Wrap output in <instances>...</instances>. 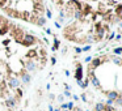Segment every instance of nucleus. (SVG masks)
<instances>
[{
  "mask_svg": "<svg viewBox=\"0 0 122 111\" xmlns=\"http://www.w3.org/2000/svg\"><path fill=\"white\" fill-rule=\"evenodd\" d=\"M106 95H108V99H109V101H113V102H114L115 99L119 97V94L117 93V91H114V90H113V91H109V93H106Z\"/></svg>",
  "mask_w": 122,
  "mask_h": 111,
  "instance_id": "6",
  "label": "nucleus"
},
{
  "mask_svg": "<svg viewBox=\"0 0 122 111\" xmlns=\"http://www.w3.org/2000/svg\"><path fill=\"white\" fill-rule=\"evenodd\" d=\"M54 111H60V108H55V110H54Z\"/></svg>",
  "mask_w": 122,
  "mask_h": 111,
  "instance_id": "33",
  "label": "nucleus"
},
{
  "mask_svg": "<svg viewBox=\"0 0 122 111\" xmlns=\"http://www.w3.org/2000/svg\"><path fill=\"white\" fill-rule=\"evenodd\" d=\"M74 16H75V18H76V20H80V18L83 17V12H81L80 9H78V10H75Z\"/></svg>",
  "mask_w": 122,
  "mask_h": 111,
  "instance_id": "9",
  "label": "nucleus"
},
{
  "mask_svg": "<svg viewBox=\"0 0 122 111\" xmlns=\"http://www.w3.org/2000/svg\"><path fill=\"white\" fill-rule=\"evenodd\" d=\"M46 33H47V34H51V33H53V31H51V30H50V29H46Z\"/></svg>",
  "mask_w": 122,
  "mask_h": 111,
  "instance_id": "32",
  "label": "nucleus"
},
{
  "mask_svg": "<svg viewBox=\"0 0 122 111\" xmlns=\"http://www.w3.org/2000/svg\"><path fill=\"white\" fill-rule=\"evenodd\" d=\"M95 110L104 111V110H105V104H104V103H97V104H96V108H95Z\"/></svg>",
  "mask_w": 122,
  "mask_h": 111,
  "instance_id": "12",
  "label": "nucleus"
},
{
  "mask_svg": "<svg viewBox=\"0 0 122 111\" xmlns=\"http://www.w3.org/2000/svg\"><path fill=\"white\" fill-rule=\"evenodd\" d=\"M75 52H76V54H80V52H81V49H79V47H76V49H75Z\"/></svg>",
  "mask_w": 122,
  "mask_h": 111,
  "instance_id": "25",
  "label": "nucleus"
},
{
  "mask_svg": "<svg viewBox=\"0 0 122 111\" xmlns=\"http://www.w3.org/2000/svg\"><path fill=\"white\" fill-rule=\"evenodd\" d=\"M92 62H93L92 65H93V68H95V67H99V65L101 64V59H99V58H97V59H93Z\"/></svg>",
  "mask_w": 122,
  "mask_h": 111,
  "instance_id": "11",
  "label": "nucleus"
},
{
  "mask_svg": "<svg viewBox=\"0 0 122 111\" xmlns=\"http://www.w3.org/2000/svg\"><path fill=\"white\" fill-rule=\"evenodd\" d=\"M54 42H55V43H54V46H53V47H54V49H58V47H59V41H58V39H56L55 38V41H54Z\"/></svg>",
  "mask_w": 122,
  "mask_h": 111,
  "instance_id": "20",
  "label": "nucleus"
},
{
  "mask_svg": "<svg viewBox=\"0 0 122 111\" xmlns=\"http://www.w3.org/2000/svg\"><path fill=\"white\" fill-rule=\"evenodd\" d=\"M95 111H99V110H95Z\"/></svg>",
  "mask_w": 122,
  "mask_h": 111,
  "instance_id": "36",
  "label": "nucleus"
},
{
  "mask_svg": "<svg viewBox=\"0 0 122 111\" xmlns=\"http://www.w3.org/2000/svg\"><path fill=\"white\" fill-rule=\"evenodd\" d=\"M113 111H118V110H113Z\"/></svg>",
  "mask_w": 122,
  "mask_h": 111,
  "instance_id": "34",
  "label": "nucleus"
},
{
  "mask_svg": "<svg viewBox=\"0 0 122 111\" xmlns=\"http://www.w3.org/2000/svg\"><path fill=\"white\" fill-rule=\"evenodd\" d=\"M113 103H115L117 106H122V97H118L114 102H113Z\"/></svg>",
  "mask_w": 122,
  "mask_h": 111,
  "instance_id": "16",
  "label": "nucleus"
},
{
  "mask_svg": "<svg viewBox=\"0 0 122 111\" xmlns=\"http://www.w3.org/2000/svg\"><path fill=\"white\" fill-rule=\"evenodd\" d=\"M89 50H91V46H85V47H83V49H81V51H89Z\"/></svg>",
  "mask_w": 122,
  "mask_h": 111,
  "instance_id": "21",
  "label": "nucleus"
},
{
  "mask_svg": "<svg viewBox=\"0 0 122 111\" xmlns=\"http://www.w3.org/2000/svg\"><path fill=\"white\" fill-rule=\"evenodd\" d=\"M1 1H5V0H1Z\"/></svg>",
  "mask_w": 122,
  "mask_h": 111,
  "instance_id": "35",
  "label": "nucleus"
},
{
  "mask_svg": "<svg viewBox=\"0 0 122 111\" xmlns=\"http://www.w3.org/2000/svg\"><path fill=\"white\" fill-rule=\"evenodd\" d=\"M58 101H59V102H63V95H59V97H58Z\"/></svg>",
  "mask_w": 122,
  "mask_h": 111,
  "instance_id": "28",
  "label": "nucleus"
},
{
  "mask_svg": "<svg viewBox=\"0 0 122 111\" xmlns=\"http://www.w3.org/2000/svg\"><path fill=\"white\" fill-rule=\"evenodd\" d=\"M91 82L93 84V86H96V88H99L100 86V81H99V78L96 77V76L92 75V77H91Z\"/></svg>",
  "mask_w": 122,
  "mask_h": 111,
  "instance_id": "8",
  "label": "nucleus"
},
{
  "mask_svg": "<svg viewBox=\"0 0 122 111\" xmlns=\"http://www.w3.org/2000/svg\"><path fill=\"white\" fill-rule=\"evenodd\" d=\"M81 99H83V102H87V97H85V94H81Z\"/></svg>",
  "mask_w": 122,
  "mask_h": 111,
  "instance_id": "26",
  "label": "nucleus"
},
{
  "mask_svg": "<svg viewBox=\"0 0 122 111\" xmlns=\"http://www.w3.org/2000/svg\"><path fill=\"white\" fill-rule=\"evenodd\" d=\"M45 24H46V20L43 18V17H40L38 21H37V25H40V26H45Z\"/></svg>",
  "mask_w": 122,
  "mask_h": 111,
  "instance_id": "13",
  "label": "nucleus"
},
{
  "mask_svg": "<svg viewBox=\"0 0 122 111\" xmlns=\"http://www.w3.org/2000/svg\"><path fill=\"white\" fill-rule=\"evenodd\" d=\"M63 95H66V97H71V93H70L68 90H66V91H64V94H63Z\"/></svg>",
  "mask_w": 122,
  "mask_h": 111,
  "instance_id": "23",
  "label": "nucleus"
},
{
  "mask_svg": "<svg viewBox=\"0 0 122 111\" xmlns=\"http://www.w3.org/2000/svg\"><path fill=\"white\" fill-rule=\"evenodd\" d=\"M9 86L12 89H18L20 88V81L17 80V78H15V77H12L9 80Z\"/></svg>",
  "mask_w": 122,
  "mask_h": 111,
  "instance_id": "4",
  "label": "nucleus"
},
{
  "mask_svg": "<svg viewBox=\"0 0 122 111\" xmlns=\"http://www.w3.org/2000/svg\"><path fill=\"white\" fill-rule=\"evenodd\" d=\"M5 104H7L9 108H13L15 106H16V99H15L13 97H9L7 101H5Z\"/></svg>",
  "mask_w": 122,
  "mask_h": 111,
  "instance_id": "7",
  "label": "nucleus"
},
{
  "mask_svg": "<svg viewBox=\"0 0 122 111\" xmlns=\"http://www.w3.org/2000/svg\"><path fill=\"white\" fill-rule=\"evenodd\" d=\"M74 108V102H68V103H67V110H72Z\"/></svg>",
  "mask_w": 122,
  "mask_h": 111,
  "instance_id": "19",
  "label": "nucleus"
},
{
  "mask_svg": "<svg viewBox=\"0 0 122 111\" xmlns=\"http://www.w3.org/2000/svg\"><path fill=\"white\" fill-rule=\"evenodd\" d=\"M24 45H26V46H29V45H33L34 42H36V38H34V35H30V34H25L24 35Z\"/></svg>",
  "mask_w": 122,
  "mask_h": 111,
  "instance_id": "1",
  "label": "nucleus"
},
{
  "mask_svg": "<svg viewBox=\"0 0 122 111\" xmlns=\"http://www.w3.org/2000/svg\"><path fill=\"white\" fill-rule=\"evenodd\" d=\"M117 13H118L119 17H122V5H118V7H117Z\"/></svg>",
  "mask_w": 122,
  "mask_h": 111,
  "instance_id": "18",
  "label": "nucleus"
},
{
  "mask_svg": "<svg viewBox=\"0 0 122 111\" xmlns=\"http://www.w3.org/2000/svg\"><path fill=\"white\" fill-rule=\"evenodd\" d=\"M75 78H76V81H81V78H83V67L81 65H78L76 72H75Z\"/></svg>",
  "mask_w": 122,
  "mask_h": 111,
  "instance_id": "3",
  "label": "nucleus"
},
{
  "mask_svg": "<svg viewBox=\"0 0 122 111\" xmlns=\"http://www.w3.org/2000/svg\"><path fill=\"white\" fill-rule=\"evenodd\" d=\"M113 52H114L115 55H121L122 54V47H117V49L113 50Z\"/></svg>",
  "mask_w": 122,
  "mask_h": 111,
  "instance_id": "15",
  "label": "nucleus"
},
{
  "mask_svg": "<svg viewBox=\"0 0 122 111\" xmlns=\"http://www.w3.org/2000/svg\"><path fill=\"white\" fill-rule=\"evenodd\" d=\"M87 111H88V110H87Z\"/></svg>",
  "mask_w": 122,
  "mask_h": 111,
  "instance_id": "38",
  "label": "nucleus"
},
{
  "mask_svg": "<svg viewBox=\"0 0 122 111\" xmlns=\"http://www.w3.org/2000/svg\"><path fill=\"white\" fill-rule=\"evenodd\" d=\"M104 33H105V30H104V29H100L99 31H97V38L101 39L102 37H104Z\"/></svg>",
  "mask_w": 122,
  "mask_h": 111,
  "instance_id": "14",
  "label": "nucleus"
},
{
  "mask_svg": "<svg viewBox=\"0 0 122 111\" xmlns=\"http://www.w3.org/2000/svg\"><path fill=\"white\" fill-rule=\"evenodd\" d=\"M25 68H26L28 72H33V71H36V69H37V64L33 62V60H29V62L25 64Z\"/></svg>",
  "mask_w": 122,
  "mask_h": 111,
  "instance_id": "2",
  "label": "nucleus"
},
{
  "mask_svg": "<svg viewBox=\"0 0 122 111\" xmlns=\"http://www.w3.org/2000/svg\"><path fill=\"white\" fill-rule=\"evenodd\" d=\"M78 84H79V86H80V88H83V89H85L87 85H88L87 82H83V81H78Z\"/></svg>",
  "mask_w": 122,
  "mask_h": 111,
  "instance_id": "17",
  "label": "nucleus"
},
{
  "mask_svg": "<svg viewBox=\"0 0 122 111\" xmlns=\"http://www.w3.org/2000/svg\"><path fill=\"white\" fill-rule=\"evenodd\" d=\"M32 81V76L29 73H21V82L22 84H29Z\"/></svg>",
  "mask_w": 122,
  "mask_h": 111,
  "instance_id": "5",
  "label": "nucleus"
},
{
  "mask_svg": "<svg viewBox=\"0 0 122 111\" xmlns=\"http://www.w3.org/2000/svg\"><path fill=\"white\" fill-rule=\"evenodd\" d=\"M46 16L49 17V18H51V16H53V14H51V12H50V10H47V12H46Z\"/></svg>",
  "mask_w": 122,
  "mask_h": 111,
  "instance_id": "24",
  "label": "nucleus"
},
{
  "mask_svg": "<svg viewBox=\"0 0 122 111\" xmlns=\"http://www.w3.org/2000/svg\"><path fill=\"white\" fill-rule=\"evenodd\" d=\"M49 111H54V107L51 106V104H49Z\"/></svg>",
  "mask_w": 122,
  "mask_h": 111,
  "instance_id": "30",
  "label": "nucleus"
},
{
  "mask_svg": "<svg viewBox=\"0 0 122 111\" xmlns=\"http://www.w3.org/2000/svg\"><path fill=\"white\" fill-rule=\"evenodd\" d=\"M91 60H92V58H91V56H87V58H85V62H91Z\"/></svg>",
  "mask_w": 122,
  "mask_h": 111,
  "instance_id": "29",
  "label": "nucleus"
},
{
  "mask_svg": "<svg viewBox=\"0 0 122 111\" xmlns=\"http://www.w3.org/2000/svg\"><path fill=\"white\" fill-rule=\"evenodd\" d=\"M112 62L114 63V64H118V65L122 64V60L119 58H117V56H113V58H112Z\"/></svg>",
  "mask_w": 122,
  "mask_h": 111,
  "instance_id": "10",
  "label": "nucleus"
},
{
  "mask_svg": "<svg viewBox=\"0 0 122 111\" xmlns=\"http://www.w3.org/2000/svg\"><path fill=\"white\" fill-rule=\"evenodd\" d=\"M56 63V59L55 58H51V64H55Z\"/></svg>",
  "mask_w": 122,
  "mask_h": 111,
  "instance_id": "27",
  "label": "nucleus"
},
{
  "mask_svg": "<svg viewBox=\"0 0 122 111\" xmlns=\"http://www.w3.org/2000/svg\"><path fill=\"white\" fill-rule=\"evenodd\" d=\"M60 108H63V110H67V103H62V104H60Z\"/></svg>",
  "mask_w": 122,
  "mask_h": 111,
  "instance_id": "22",
  "label": "nucleus"
},
{
  "mask_svg": "<svg viewBox=\"0 0 122 111\" xmlns=\"http://www.w3.org/2000/svg\"><path fill=\"white\" fill-rule=\"evenodd\" d=\"M64 111H68V110H64Z\"/></svg>",
  "mask_w": 122,
  "mask_h": 111,
  "instance_id": "37",
  "label": "nucleus"
},
{
  "mask_svg": "<svg viewBox=\"0 0 122 111\" xmlns=\"http://www.w3.org/2000/svg\"><path fill=\"white\" fill-rule=\"evenodd\" d=\"M72 98H74V99H75V101H78V99H79V97H78V95H76V94H75V95H74V97H72Z\"/></svg>",
  "mask_w": 122,
  "mask_h": 111,
  "instance_id": "31",
  "label": "nucleus"
}]
</instances>
